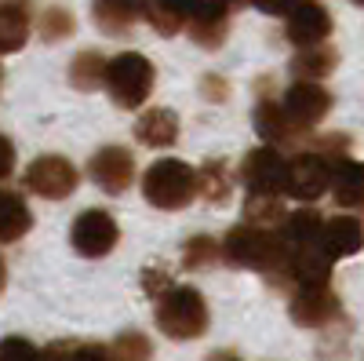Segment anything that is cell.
Returning <instances> with one entry per match:
<instances>
[{
	"mask_svg": "<svg viewBox=\"0 0 364 361\" xmlns=\"http://www.w3.org/2000/svg\"><path fill=\"white\" fill-rule=\"evenodd\" d=\"M8 288V266H4V259H0V292Z\"/></svg>",
	"mask_w": 364,
	"mask_h": 361,
	"instance_id": "cell-38",
	"label": "cell"
},
{
	"mask_svg": "<svg viewBox=\"0 0 364 361\" xmlns=\"http://www.w3.org/2000/svg\"><path fill=\"white\" fill-rule=\"evenodd\" d=\"M321 245L331 259H350L364 248V226L360 219L353 216H336L324 223V234H321Z\"/></svg>",
	"mask_w": 364,
	"mask_h": 361,
	"instance_id": "cell-15",
	"label": "cell"
},
{
	"mask_svg": "<svg viewBox=\"0 0 364 361\" xmlns=\"http://www.w3.org/2000/svg\"><path fill=\"white\" fill-rule=\"evenodd\" d=\"M190 29V37L200 44V48H208V51H215L223 41H226V29H230V19H219V22H190L186 26Z\"/></svg>",
	"mask_w": 364,
	"mask_h": 361,
	"instance_id": "cell-30",
	"label": "cell"
},
{
	"mask_svg": "<svg viewBox=\"0 0 364 361\" xmlns=\"http://www.w3.org/2000/svg\"><path fill=\"white\" fill-rule=\"evenodd\" d=\"M154 63L139 51H120L117 58H109V70H106V92L117 106L124 110H139L149 92H154Z\"/></svg>",
	"mask_w": 364,
	"mask_h": 361,
	"instance_id": "cell-4",
	"label": "cell"
},
{
	"mask_svg": "<svg viewBox=\"0 0 364 361\" xmlns=\"http://www.w3.org/2000/svg\"><path fill=\"white\" fill-rule=\"evenodd\" d=\"M321 234H324V219L314 212V208H302V212H291V216L284 219V245H288V248L321 241Z\"/></svg>",
	"mask_w": 364,
	"mask_h": 361,
	"instance_id": "cell-24",
	"label": "cell"
},
{
	"mask_svg": "<svg viewBox=\"0 0 364 361\" xmlns=\"http://www.w3.org/2000/svg\"><path fill=\"white\" fill-rule=\"evenodd\" d=\"M331 190V157L306 150L288 161V197L295 201H317Z\"/></svg>",
	"mask_w": 364,
	"mask_h": 361,
	"instance_id": "cell-7",
	"label": "cell"
},
{
	"mask_svg": "<svg viewBox=\"0 0 364 361\" xmlns=\"http://www.w3.org/2000/svg\"><path fill=\"white\" fill-rule=\"evenodd\" d=\"M252 4L259 8V11H266V15H291L299 4H302V0H252Z\"/></svg>",
	"mask_w": 364,
	"mask_h": 361,
	"instance_id": "cell-34",
	"label": "cell"
},
{
	"mask_svg": "<svg viewBox=\"0 0 364 361\" xmlns=\"http://www.w3.org/2000/svg\"><path fill=\"white\" fill-rule=\"evenodd\" d=\"M339 314V295L328 285H314V288H299L291 295V321L306 325V328H321Z\"/></svg>",
	"mask_w": 364,
	"mask_h": 361,
	"instance_id": "cell-12",
	"label": "cell"
},
{
	"mask_svg": "<svg viewBox=\"0 0 364 361\" xmlns=\"http://www.w3.org/2000/svg\"><path fill=\"white\" fill-rule=\"evenodd\" d=\"M157 328L168 340H197L208 328V303L190 285H175L157 299Z\"/></svg>",
	"mask_w": 364,
	"mask_h": 361,
	"instance_id": "cell-3",
	"label": "cell"
},
{
	"mask_svg": "<svg viewBox=\"0 0 364 361\" xmlns=\"http://www.w3.org/2000/svg\"><path fill=\"white\" fill-rule=\"evenodd\" d=\"M0 361H44V350H37L22 336H8L0 340Z\"/></svg>",
	"mask_w": 364,
	"mask_h": 361,
	"instance_id": "cell-32",
	"label": "cell"
},
{
	"mask_svg": "<svg viewBox=\"0 0 364 361\" xmlns=\"http://www.w3.org/2000/svg\"><path fill=\"white\" fill-rule=\"evenodd\" d=\"M284 219H288V216H284L281 194H248V204H245V223L273 230V226L284 223Z\"/></svg>",
	"mask_w": 364,
	"mask_h": 361,
	"instance_id": "cell-25",
	"label": "cell"
},
{
	"mask_svg": "<svg viewBox=\"0 0 364 361\" xmlns=\"http://www.w3.org/2000/svg\"><path fill=\"white\" fill-rule=\"evenodd\" d=\"M204 95H208V99H226V95H230V84H226L223 77H215V73H208V77H204Z\"/></svg>",
	"mask_w": 364,
	"mask_h": 361,
	"instance_id": "cell-35",
	"label": "cell"
},
{
	"mask_svg": "<svg viewBox=\"0 0 364 361\" xmlns=\"http://www.w3.org/2000/svg\"><path fill=\"white\" fill-rule=\"evenodd\" d=\"M146 22L157 29L161 37H175L178 29H186V15L175 11L164 0H146Z\"/></svg>",
	"mask_w": 364,
	"mask_h": 361,
	"instance_id": "cell-27",
	"label": "cell"
},
{
	"mask_svg": "<svg viewBox=\"0 0 364 361\" xmlns=\"http://www.w3.org/2000/svg\"><path fill=\"white\" fill-rule=\"evenodd\" d=\"M29 41V0H0V55H15Z\"/></svg>",
	"mask_w": 364,
	"mask_h": 361,
	"instance_id": "cell-17",
	"label": "cell"
},
{
	"mask_svg": "<svg viewBox=\"0 0 364 361\" xmlns=\"http://www.w3.org/2000/svg\"><path fill=\"white\" fill-rule=\"evenodd\" d=\"M284 33L295 48H317L331 37V15H328L324 4H317V0H302V4L288 15Z\"/></svg>",
	"mask_w": 364,
	"mask_h": 361,
	"instance_id": "cell-11",
	"label": "cell"
},
{
	"mask_svg": "<svg viewBox=\"0 0 364 361\" xmlns=\"http://www.w3.org/2000/svg\"><path fill=\"white\" fill-rule=\"evenodd\" d=\"M197 194L211 204H226L230 201V172L223 161H204L197 172Z\"/></svg>",
	"mask_w": 364,
	"mask_h": 361,
	"instance_id": "cell-23",
	"label": "cell"
},
{
	"mask_svg": "<svg viewBox=\"0 0 364 361\" xmlns=\"http://www.w3.org/2000/svg\"><path fill=\"white\" fill-rule=\"evenodd\" d=\"M33 216L18 194H0V241H18L29 234Z\"/></svg>",
	"mask_w": 364,
	"mask_h": 361,
	"instance_id": "cell-22",
	"label": "cell"
},
{
	"mask_svg": "<svg viewBox=\"0 0 364 361\" xmlns=\"http://www.w3.org/2000/svg\"><path fill=\"white\" fill-rule=\"evenodd\" d=\"M91 15L102 33H128V29L146 19V0H91Z\"/></svg>",
	"mask_w": 364,
	"mask_h": 361,
	"instance_id": "cell-14",
	"label": "cell"
},
{
	"mask_svg": "<svg viewBox=\"0 0 364 361\" xmlns=\"http://www.w3.org/2000/svg\"><path fill=\"white\" fill-rule=\"evenodd\" d=\"M26 187L48 201H63L77 190V168L58 154H44L26 168Z\"/></svg>",
	"mask_w": 364,
	"mask_h": 361,
	"instance_id": "cell-8",
	"label": "cell"
},
{
	"mask_svg": "<svg viewBox=\"0 0 364 361\" xmlns=\"http://www.w3.org/2000/svg\"><path fill=\"white\" fill-rule=\"evenodd\" d=\"M240 179L252 194H288V161L277 146H255L240 164Z\"/></svg>",
	"mask_w": 364,
	"mask_h": 361,
	"instance_id": "cell-5",
	"label": "cell"
},
{
	"mask_svg": "<svg viewBox=\"0 0 364 361\" xmlns=\"http://www.w3.org/2000/svg\"><path fill=\"white\" fill-rule=\"evenodd\" d=\"M135 135H139V142L142 146H149V150H161V146H171L175 139H178V117L171 113V110H146L142 117H139V125H135Z\"/></svg>",
	"mask_w": 364,
	"mask_h": 361,
	"instance_id": "cell-19",
	"label": "cell"
},
{
	"mask_svg": "<svg viewBox=\"0 0 364 361\" xmlns=\"http://www.w3.org/2000/svg\"><path fill=\"white\" fill-rule=\"evenodd\" d=\"M11 164H15V150H11V142L4 135H0V179L11 172Z\"/></svg>",
	"mask_w": 364,
	"mask_h": 361,
	"instance_id": "cell-36",
	"label": "cell"
},
{
	"mask_svg": "<svg viewBox=\"0 0 364 361\" xmlns=\"http://www.w3.org/2000/svg\"><path fill=\"white\" fill-rule=\"evenodd\" d=\"M73 29H77V22H73V15L66 11V8H44V15H41V37L48 41V44H55V41H66V37H73Z\"/></svg>",
	"mask_w": 364,
	"mask_h": 361,
	"instance_id": "cell-29",
	"label": "cell"
},
{
	"mask_svg": "<svg viewBox=\"0 0 364 361\" xmlns=\"http://www.w3.org/2000/svg\"><path fill=\"white\" fill-rule=\"evenodd\" d=\"M142 288H146V295L161 299L164 292H171V288H175V285H171V270H168V266H146V274H142Z\"/></svg>",
	"mask_w": 364,
	"mask_h": 361,
	"instance_id": "cell-33",
	"label": "cell"
},
{
	"mask_svg": "<svg viewBox=\"0 0 364 361\" xmlns=\"http://www.w3.org/2000/svg\"><path fill=\"white\" fill-rule=\"evenodd\" d=\"M353 4H360V8H364V0H353Z\"/></svg>",
	"mask_w": 364,
	"mask_h": 361,
	"instance_id": "cell-40",
	"label": "cell"
},
{
	"mask_svg": "<svg viewBox=\"0 0 364 361\" xmlns=\"http://www.w3.org/2000/svg\"><path fill=\"white\" fill-rule=\"evenodd\" d=\"M331 197L343 208H364V161H331Z\"/></svg>",
	"mask_w": 364,
	"mask_h": 361,
	"instance_id": "cell-16",
	"label": "cell"
},
{
	"mask_svg": "<svg viewBox=\"0 0 364 361\" xmlns=\"http://www.w3.org/2000/svg\"><path fill=\"white\" fill-rule=\"evenodd\" d=\"M106 70L109 63L99 55V51H77L73 63H70V84L77 88V92H95V88L106 84Z\"/></svg>",
	"mask_w": 364,
	"mask_h": 361,
	"instance_id": "cell-21",
	"label": "cell"
},
{
	"mask_svg": "<svg viewBox=\"0 0 364 361\" xmlns=\"http://www.w3.org/2000/svg\"><path fill=\"white\" fill-rule=\"evenodd\" d=\"M255 132L266 142H277V146L281 142H291L299 135V128L291 125L284 103H277V99H259V106H255Z\"/></svg>",
	"mask_w": 364,
	"mask_h": 361,
	"instance_id": "cell-18",
	"label": "cell"
},
{
	"mask_svg": "<svg viewBox=\"0 0 364 361\" xmlns=\"http://www.w3.org/2000/svg\"><path fill=\"white\" fill-rule=\"evenodd\" d=\"M339 66V51L317 44V48H299V55L291 58V73L299 80H324L331 70Z\"/></svg>",
	"mask_w": 364,
	"mask_h": 361,
	"instance_id": "cell-20",
	"label": "cell"
},
{
	"mask_svg": "<svg viewBox=\"0 0 364 361\" xmlns=\"http://www.w3.org/2000/svg\"><path fill=\"white\" fill-rule=\"evenodd\" d=\"M164 4H171V8L182 11V15H190V0H164Z\"/></svg>",
	"mask_w": 364,
	"mask_h": 361,
	"instance_id": "cell-37",
	"label": "cell"
},
{
	"mask_svg": "<svg viewBox=\"0 0 364 361\" xmlns=\"http://www.w3.org/2000/svg\"><path fill=\"white\" fill-rule=\"evenodd\" d=\"M113 357L117 361H149V340L142 333H124L113 343Z\"/></svg>",
	"mask_w": 364,
	"mask_h": 361,
	"instance_id": "cell-31",
	"label": "cell"
},
{
	"mask_svg": "<svg viewBox=\"0 0 364 361\" xmlns=\"http://www.w3.org/2000/svg\"><path fill=\"white\" fill-rule=\"evenodd\" d=\"M142 194L154 208L178 212V208H186L197 197V172L178 157H164L157 164H149V172L142 175Z\"/></svg>",
	"mask_w": 364,
	"mask_h": 361,
	"instance_id": "cell-2",
	"label": "cell"
},
{
	"mask_svg": "<svg viewBox=\"0 0 364 361\" xmlns=\"http://www.w3.org/2000/svg\"><path fill=\"white\" fill-rule=\"evenodd\" d=\"M219 256H223V245L215 237H190L186 241V256H182V266L186 270H204V266H211V263H219Z\"/></svg>",
	"mask_w": 364,
	"mask_h": 361,
	"instance_id": "cell-28",
	"label": "cell"
},
{
	"mask_svg": "<svg viewBox=\"0 0 364 361\" xmlns=\"http://www.w3.org/2000/svg\"><path fill=\"white\" fill-rule=\"evenodd\" d=\"M70 241H73V252H80L87 259H99V256L113 252V245L120 241V230H117L109 212H102V208H87V212H80L73 219Z\"/></svg>",
	"mask_w": 364,
	"mask_h": 361,
	"instance_id": "cell-6",
	"label": "cell"
},
{
	"mask_svg": "<svg viewBox=\"0 0 364 361\" xmlns=\"http://www.w3.org/2000/svg\"><path fill=\"white\" fill-rule=\"evenodd\" d=\"M240 4H248V0H230V8H240Z\"/></svg>",
	"mask_w": 364,
	"mask_h": 361,
	"instance_id": "cell-39",
	"label": "cell"
},
{
	"mask_svg": "<svg viewBox=\"0 0 364 361\" xmlns=\"http://www.w3.org/2000/svg\"><path fill=\"white\" fill-rule=\"evenodd\" d=\"M44 361H117L113 350L99 347V343H73V340H63V343H51L44 350Z\"/></svg>",
	"mask_w": 364,
	"mask_h": 361,
	"instance_id": "cell-26",
	"label": "cell"
},
{
	"mask_svg": "<svg viewBox=\"0 0 364 361\" xmlns=\"http://www.w3.org/2000/svg\"><path fill=\"white\" fill-rule=\"evenodd\" d=\"M281 103H284L291 125H295L299 132L321 125V120L328 117V110H331V95H328V88H324L321 80H295L288 92H284Z\"/></svg>",
	"mask_w": 364,
	"mask_h": 361,
	"instance_id": "cell-9",
	"label": "cell"
},
{
	"mask_svg": "<svg viewBox=\"0 0 364 361\" xmlns=\"http://www.w3.org/2000/svg\"><path fill=\"white\" fill-rule=\"evenodd\" d=\"M91 179L95 187H102L106 194H124L135 183V157L124 146H102L91 157Z\"/></svg>",
	"mask_w": 364,
	"mask_h": 361,
	"instance_id": "cell-10",
	"label": "cell"
},
{
	"mask_svg": "<svg viewBox=\"0 0 364 361\" xmlns=\"http://www.w3.org/2000/svg\"><path fill=\"white\" fill-rule=\"evenodd\" d=\"M223 256L233 266H248V270H262V274H277L288 266V245L284 237H277L266 226H237L226 234L223 241Z\"/></svg>",
	"mask_w": 364,
	"mask_h": 361,
	"instance_id": "cell-1",
	"label": "cell"
},
{
	"mask_svg": "<svg viewBox=\"0 0 364 361\" xmlns=\"http://www.w3.org/2000/svg\"><path fill=\"white\" fill-rule=\"evenodd\" d=\"M0 77H4V73H0Z\"/></svg>",
	"mask_w": 364,
	"mask_h": 361,
	"instance_id": "cell-41",
	"label": "cell"
},
{
	"mask_svg": "<svg viewBox=\"0 0 364 361\" xmlns=\"http://www.w3.org/2000/svg\"><path fill=\"white\" fill-rule=\"evenodd\" d=\"M331 259L324 252L321 241H310V245H295L288 248V270L299 288H314V285H328V274H331Z\"/></svg>",
	"mask_w": 364,
	"mask_h": 361,
	"instance_id": "cell-13",
	"label": "cell"
}]
</instances>
